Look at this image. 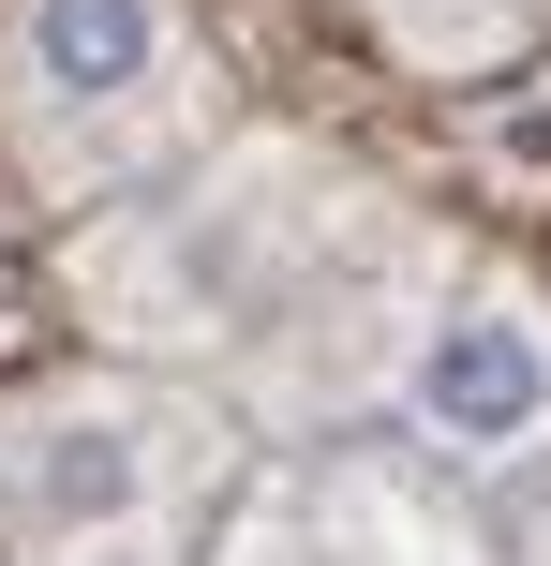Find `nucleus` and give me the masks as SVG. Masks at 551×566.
Wrapping results in <instances>:
<instances>
[{
  "instance_id": "1",
  "label": "nucleus",
  "mask_w": 551,
  "mask_h": 566,
  "mask_svg": "<svg viewBox=\"0 0 551 566\" xmlns=\"http://www.w3.org/2000/svg\"><path fill=\"white\" fill-rule=\"evenodd\" d=\"M403 418H417V448H447V462H537L551 448V313L522 298V283H463V298L417 328V358H403Z\"/></svg>"
},
{
  "instance_id": "2",
  "label": "nucleus",
  "mask_w": 551,
  "mask_h": 566,
  "mask_svg": "<svg viewBox=\"0 0 551 566\" xmlns=\"http://www.w3.org/2000/svg\"><path fill=\"white\" fill-rule=\"evenodd\" d=\"M149 507H165V448H149L135 402H45V418L0 432V522H15V552L45 566H89L119 537H149Z\"/></svg>"
},
{
  "instance_id": "3",
  "label": "nucleus",
  "mask_w": 551,
  "mask_h": 566,
  "mask_svg": "<svg viewBox=\"0 0 551 566\" xmlns=\"http://www.w3.org/2000/svg\"><path fill=\"white\" fill-rule=\"evenodd\" d=\"M15 75L45 119H135L179 75V0H15Z\"/></svg>"
}]
</instances>
